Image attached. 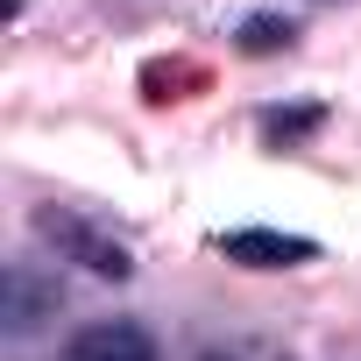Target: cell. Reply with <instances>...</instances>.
<instances>
[{"label": "cell", "mask_w": 361, "mask_h": 361, "mask_svg": "<svg viewBox=\"0 0 361 361\" xmlns=\"http://www.w3.org/2000/svg\"><path fill=\"white\" fill-rule=\"evenodd\" d=\"M319 121H326L319 106H298V114H262V142H276V149H290V142H298V135H312Z\"/></svg>", "instance_id": "obj_6"}, {"label": "cell", "mask_w": 361, "mask_h": 361, "mask_svg": "<svg viewBox=\"0 0 361 361\" xmlns=\"http://www.w3.org/2000/svg\"><path fill=\"white\" fill-rule=\"evenodd\" d=\"M71 361H156V340L135 319H92L71 333Z\"/></svg>", "instance_id": "obj_2"}, {"label": "cell", "mask_w": 361, "mask_h": 361, "mask_svg": "<svg viewBox=\"0 0 361 361\" xmlns=\"http://www.w3.org/2000/svg\"><path fill=\"white\" fill-rule=\"evenodd\" d=\"M290 36H298V29H290L283 15H248V22H241V50H248V57H269V50H290Z\"/></svg>", "instance_id": "obj_5"}, {"label": "cell", "mask_w": 361, "mask_h": 361, "mask_svg": "<svg viewBox=\"0 0 361 361\" xmlns=\"http://www.w3.org/2000/svg\"><path fill=\"white\" fill-rule=\"evenodd\" d=\"M199 361H227V354H199Z\"/></svg>", "instance_id": "obj_7"}, {"label": "cell", "mask_w": 361, "mask_h": 361, "mask_svg": "<svg viewBox=\"0 0 361 361\" xmlns=\"http://www.w3.org/2000/svg\"><path fill=\"white\" fill-rule=\"evenodd\" d=\"M50 305H57V290H43L29 269H15V276H8V326H15V333H29Z\"/></svg>", "instance_id": "obj_4"}, {"label": "cell", "mask_w": 361, "mask_h": 361, "mask_svg": "<svg viewBox=\"0 0 361 361\" xmlns=\"http://www.w3.org/2000/svg\"><path fill=\"white\" fill-rule=\"evenodd\" d=\"M36 227H43V234H50V241H64V248H71V255H78V262H85V269H99V276H114V283H121V276H128V269H135V262H128V248H121V241H99V234H92V227H78V220H57V213H43V220H36Z\"/></svg>", "instance_id": "obj_3"}, {"label": "cell", "mask_w": 361, "mask_h": 361, "mask_svg": "<svg viewBox=\"0 0 361 361\" xmlns=\"http://www.w3.org/2000/svg\"><path fill=\"white\" fill-rule=\"evenodd\" d=\"M220 255L241 262V269H298V262L319 255V241L276 234V227H234V234H220Z\"/></svg>", "instance_id": "obj_1"}]
</instances>
